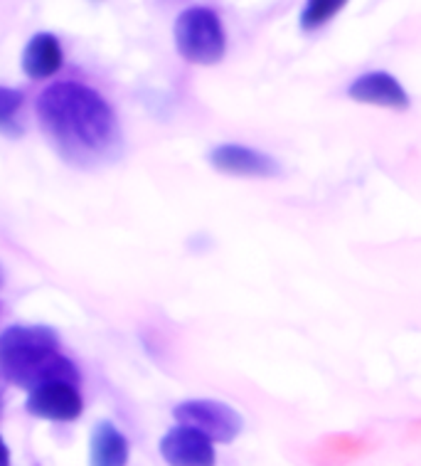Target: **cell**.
<instances>
[{"mask_svg": "<svg viewBox=\"0 0 421 466\" xmlns=\"http://www.w3.org/2000/svg\"><path fill=\"white\" fill-rule=\"evenodd\" d=\"M37 119L67 158H102L118 146V121L111 104L79 82L50 85L37 99Z\"/></svg>", "mask_w": 421, "mask_h": 466, "instance_id": "6da1fadb", "label": "cell"}, {"mask_svg": "<svg viewBox=\"0 0 421 466\" xmlns=\"http://www.w3.org/2000/svg\"><path fill=\"white\" fill-rule=\"evenodd\" d=\"M0 378L33 392L52 382H79V370L59 353L57 333L47 326H13L0 333Z\"/></svg>", "mask_w": 421, "mask_h": 466, "instance_id": "7a4b0ae2", "label": "cell"}, {"mask_svg": "<svg viewBox=\"0 0 421 466\" xmlns=\"http://www.w3.org/2000/svg\"><path fill=\"white\" fill-rule=\"evenodd\" d=\"M175 47L180 57L193 65H217L227 50V37L215 10L195 8L183 10L175 20Z\"/></svg>", "mask_w": 421, "mask_h": 466, "instance_id": "3957f363", "label": "cell"}, {"mask_svg": "<svg viewBox=\"0 0 421 466\" xmlns=\"http://www.w3.org/2000/svg\"><path fill=\"white\" fill-rule=\"evenodd\" d=\"M177 424L200 432L212 444H229L235 441L245 427V420L235 407L219 400H185L173 410Z\"/></svg>", "mask_w": 421, "mask_h": 466, "instance_id": "277c9868", "label": "cell"}, {"mask_svg": "<svg viewBox=\"0 0 421 466\" xmlns=\"http://www.w3.org/2000/svg\"><path fill=\"white\" fill-rule=\"evenodd\" d=\"M210 163L219 173H227V176L276 178L281 173V166H278L274 156L239 144H222L217 148H212Z\"/></svg>", "mask_w": 421, "mask_h": 466, "instance_id": "5b68a950", "label": "cell"}, {"mask_svg": "<svg viewBox=\"0 0 421 466\" xmlns=\"http://www.w3.org/2000/svg\"><path fill=\"white\" fill-rule=\"evenodd\" d=\"M25 410L33 417L52 420V422H75L82 415V395L75 385L67 382H52L37 388L27 395Z\"/></svg>", "mask_w": 421, "mask_h": 466, "instance_id": "8992f818", "label": "cell"}, {"mask_svg": "<svg viewBox=\"0 0 421 466\" xmlns=\"http://www.w3.org/2000/svg\"><path fill=\"white\" fill-rule=\"evenodd\" d=\"M160 457L170 466H215V444L177 424L160 440Z\"/></svg>", "mask_w": 421, "mask_h": 466, "instance_id": "52a82bcc", "label": "cell"}, {"mask_svg": "<svg viewBox=\"0 0 421 466\" xmlns=\"http://www.w3.org/2000/svg\"><path fill=\"white\" fill-rule=\"evenodd\" d=\"M347 96L353 102L372 104V106L409 109V94L387 72H367V75L357 76L353 85L347 86Z\"/></svg>", "mask_w": 421, "mask_h": 466, "instance_id": "ba28073f", "label": "cell"}, {"mask_svg": "<svg viewBox=\"0 0 421 466\" xmlns=\"http://www.w3.org/2000/svg\"><path fill=\"white\" fill-rule=\"evenodd\" d=\"M62 67V47L50 33H37L23 50V72L30 79H47Z\"/></svg>", "mask_w": 421, "mask_h": 466, "instance_id": "9c48e42d", "label": "cell"}, {"mask_svg": "<svg viewBox=\"0 0 421 466\" xmlns=\"http://www.w3.org/2000/svg\"><path fill=\"white\" fill-rule=\"evenodd\" d=\"M128 441L114 422H99L92 432L89 466H126Z\"/></svg>", "mask_w": 421, "mask_h": 466, "instance_id": "30bf717a", "label": "cell"}, {"mask_svg": "<svg viewBox=\"0 0 421 466\" xmlns=\"http://www.w3.org/2000/svg\"><path fill=\"white\" fill-rule=\"evenodd\" d=\"M340 8H343V3L311 0L304 8V13H301V27H304V30H316V27L326 25Z\"/></svg>", "mask_w": 421, "mask_h": 466, "instance_id": "8fae6325", "label": "cell"}, {"mask_svg": "<svg viewBox=\"0 0 421 466\" xmlns=\"http://www.w3.org/2000/svg\"><path fill=\"white\" fill-rule=\"evenodd\" d=\"M20 106H23V92L0 86V128H10Z\"/></svg>", "mask_w": 421, "mask_h": 466, "instance_id": "7c38bea8", "label": "cell"}, {"mask_svg": "<svg viewBox=\"0 0 421 466\" xmlns=\"http://www.w3.org/2000/svg\"><path fill=\"white\" fill-rule=\"evenodd\" d=\"M0 466H10V451L3 440H0Z\"/></svg>", "mask_w": 421, "mask_h": 466, "instance_id": "4fadbf2b", "label": "cell"}, {"mask_svg": "<svg viewBox=\"0 0 421 466\" xmlns=\"http://www.w3.org/2000/svg\"><path fill=\"white\" fill-rule=\"evenodd\" d=\"M0 284H3V271H0Z\"/></svg>", "mask_w": 421, "mask_h": 466, "instance_id": "5bb4252c", "label": "cell"}]
</instances>
